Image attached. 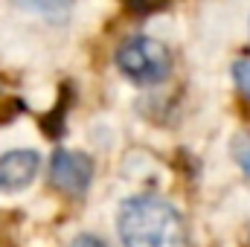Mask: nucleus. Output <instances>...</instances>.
Segmentation results:
<instances>
[{"label": "nucleus", "instance_id": "10", "mask_svg": "<svg viewBox=\"0 0 250 247\" xmlns=\"http://www.w3.org/2000/svg\"><path fill=\"white\" fill-rule=\"evenodd\" d=\"M70 247H108L99 236H93V233H82V236H76L73 242H70Z\"/></svg>", "mask_w": 250, "mask_h": 247}, {"label": "nucleus", "instance_id": "1", "mask_svg": "<svg viewBox=\"0 0 250 247\" xmlns=\"http://www.w3.org/2000/svg\"><path fill=\"white\" fill-rule=\"evenodd\" d=\"M123 247H189L181 212L157 195H134L120 206Z\"/></svg>", "mask_w": 250, "mask_h": 247}, {"label": "nucleus", "instance_id": "4", "mask_svg": "<svg viewBox=\"0 0 250 247\" xmlns=\"http://www.w3.org/2000/svg\"><path fill=\"white\" fill-rule=\"evenodd\" d=\"M41 154L32 148H15L0 154V192H21L35 181Z\"/></svg>", "mask_w": 250, "mask_h": 247}, {"label": "nucleus", "instance_id": "5", "mask_svg": "<svg viewBox=\"0 0 250 247\" xmlns=\"http://www.w3.org/2000/svg\"><path fill=\"white\" fill-rule=\"evenodd\" d=\"M12 3L21 9L38 12V15H47V18H62L70 9V0H12Z\"/></svg>", "mask_w": 250, "mask_h": 247}, {"label": "nucleus", "instance_id": "6", "mask_svg": "<svg viewBox=\"0 0 250 247\" xmlns=\"http://www.w3.org/2000/svg\"><path fill=\"white\" fill-rule=\"evenodd\" d=\"M233 79H236L239 90H242L245 96H250V59L236 62V67H233Z\"/></svg>", "mask_w": 250, "mask_h": 247}, {"label": "nucleus", "instance_id": "2", "mask_svg": "<svg viewBox=\"0 0 250 247\" xmlns=\"http://www.w3.org/2000/svg\"><path fill=\"white\" fill-rule=\"evenodd\" d=\"M117 67L134 84L148 87V84H160L169 79L172 56L160 41H154L148 35H134L117 50Z\"/></svg>", "mask_w": 250, "mask_h": 247}, {"label": "nucleus", "instance_id": "9", "mask_svg": "<svg viewBox=\"0 0 250 247\" xmlns=\"http://www.w3.org/2000/svg\"><path fill=\"white\" fill-rule=\"evenodd\" d=\"M21 111H23V102H18V99H6V102H0V125L12 123Z\"/></svg>", "mask_w": 250, "mask_h": 247}, {"label": "nucleus", "instance_id": "3", "mask_svg": "<svg viewBox=\"0 0 250 247\" xmlns=\"http://www.w3.org/2000/svg\"><path fill=\"white\" fill-rule=\"evenodd\" d=\"M93 181V160L84 151H70L59 148L50 157V186L59 189L62 195L82 198Z\"/></svg>", "mask_w": 250, "mask_h": 247}, {"label": "nucleus", "instance_id": "8", "mask_svg": "<svg viewBox=\"0 0 250 247\" xmlns=\"http://www.w3.org/2000/svg\"><path fill=\"white\" fill-rule=\"evenodd\" d=\"M233 151H236V160H239L242 172L250 178V137H239L236 145H233Z\"/></svg>", "mask_w": 250, "mask_h": 247}, {"label": "nucleus", "instance_id": "7", "mask_svg": "<svg viewBox=\"0 0 250 247\" xmlns=\"http://www.w3.org/2000/svg\"><path fill=\"white\" fill-rule=\"evenodd\" d=\"M128 3V9L134 12V15H151V12H157V9H163L169 0H125Z\"/></svg>", "mask_w": 250, "mask_h": 247}]
</instances>
